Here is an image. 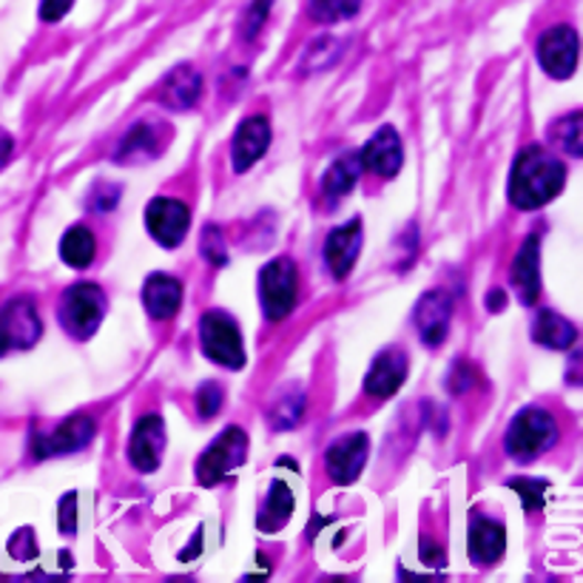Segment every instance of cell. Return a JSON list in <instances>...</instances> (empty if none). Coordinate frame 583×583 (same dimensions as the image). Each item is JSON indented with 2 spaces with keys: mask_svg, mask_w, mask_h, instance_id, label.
Wrapping results in <instances>:
<instances>
[{
  "mask_svg": "<svg viewBox=\"0 0 583 583\" xmlns=\"http://www.w3.org/2000/svg\"><path fill=\"white\" fill-rule=\"evenodd\" d=\"M154 148H157V134L148 123H137L132 132L126 134V139L119 143L117 148V163H137V159L154 157Z\"/></svg>",
  "mask_w": 583,
  "mask_h": 583,
  "instance_id": "obj_26",
  "label": "cell"
},
{
  "mask_svg": "<svg viewBox=\"0 0 583 583\" xmlns=\"http://www.w3.org/2000/svg\"><path fill=\"white\" fill-rule=\"evenodd\" d=\"M146 228L163 248H177L191 228V211L179 199H152L146 208Z\"/></svg>",
  "mask_w": 583,
  "mask_h": 583,
  "instance_id": "obj_7",
  "label": "cell"
},
{
  "mask_svg": "<svg viewBox=\"0 0 583 583\" xmlns=\"http://www.w3.org/2000/svg\"><path fill=\"white\" fill-rule=\"evenodd\" d=\"M558 441V425L555 416L546 413L544 407H527L512 418V425L507 427L504 447L512 458L530 461V458L544 456Z\"/></svg>",
  "mask_w": 583,
  "mask_h": 583,
  "instance_id": "obj_2",
  "label": "cell"
},
{
  "mask_svg": "<svg viewBox=\"0 0 583 583\" xmlns=\"http://www.w3.org/2000/svg\"><path fill=\"white\" fill-rule=\"evenodd\" d=\"M470 558L478 566L498 564L507 552V532L498 521L490 518H476L470 527V541H467Z\"/></svg>",
  "mask_w": 583,
  "mask_h": 583,
  "instance_id": "obj_20",
  "label": "cell"
},
{
  "mask_svg": "<svg viewBox=\"0 0 583 583\" xmlns=\"http://www.w3.org/2000/svg\"><path fill=\"white\" fill-rule=\"evenodd\" d=\"M199 251H202V257H206L214 268L228 266L226 239H222V231H219L217 226L202 228V242H199Z\"/></svg>",
  "mask_w": 583,
  "mask_h": 583,
  "instance_id": "obj_30",
  "label": "cell"
},
{
  "mask_svg": "<svg viewBox=\"0 0 583 583\" xmlns=\"http://www.w3.org/2000/svg\"><path fill=\"white\" fill-rule=\"evenodd\" d=\"M566 186V166L546 148L530 146L516 157L510 174V202L521 211H535Z\"/></svg>",
  "mask_w": 583,
  "mask_h": 583,
  "instance_id": "obj_1",
  "label": "cell"
},
{
  "mask_svg": "<svg viewBox=\"0 0 583 583\" xmlns=\"http://www.w3.org/2000/svg\"><path fill=\"white\" fill-rule=\"evenodd\" d=\"M302 413H305V393L296 391L293 396L277 398V405H273V410H271V425L277 427V430L296 427Z\"/></svg>",
  "mask_w": 583,
  "mask_h": 583,
  "instance_id": "obj_27",
  "label": "cell"
},
{
  "mask_svg": "<svg viewBox=\"0 0 583 583\" xmlns=\"http://www.w3.org/2000/svg\"><path fill=\"white\" fill-rule=\"evenodd\" d=\"M358 251H362V219H351L345 226L331 231L325 242V262L327 271L336 279H345L356 266Z\"/></svg>",
  "mask_w": 583,
  "mask_h": 583,
  "instance_id": "obj_14",
  "label": "cell"
},
{
  "mask_svg": "<svg viewBox=\"0 0 583 583\" xmlns=\"http://www.w3.org/2000/svg\"><path fill=\"white\" fill-rule=\"evenodd\" d=\"M299 296V273L288 257H279L268 262L259 273V299H262V311L271 322H282L288 313L296 308Z\"/></svg>",
  "mask_w": 583,
  "mask_h": 583,
  "instance_id": "obj_4",
  "label": "cell"
},
{
  "mask_svg": "<svg viewBox=\"0 0 583 583\" xmlns=\"http://www.w3.org/2000/svg\"><path fill=\"white\" fill-rule=\"evenodd\" d=\"M268 146H271V126L266 117H248L233 134L231 159L233 171H248L259 157H266Z\"/></svg>",
  "mask_w": 583,
  "mask_h": 583,
  "instance_id": "obj_17",
  "label": "cell"
},
{
  "mask_svg": "<svg viewBox=\"0 0 583 583\" xmlns=\"http://www.w3.org/2000/svg\"><path fill=\"white\" fill-rule=\"evenodd\" d=\"M143 305H146L148 316L159 319V322L177 316L179 305H183L179 279L168 277V273H152L143 285Z\"/></svg>",
  "mask_w": 583,
  "mask_h": 583,
  "instance_id": "obj_19",
  "label": "cell"
},
{
  "mask_svg": "<svg viewBox=\"0 0 583 583\" xmlns=\"http://www.w3.org/2000/svg\"><path fill=\"white\" fill-rule=\"evenodd\" d=\"M94 253H97V242H94V233L86 226H74L63 233L60 239V257L69 268H89L94 262Z\"/></svg>",
  "mask_w": 583,
  "mask_h": 583,
  "instance_id": "obj_24",
  "label": "cell"
},
{
  "mask_svg": "<svg viewBox=\"0 0 583 583\" xmlns=\"http://www.w3.org/2000/svg\"><path fill=\"white\" fill-rule=\"evenodd\" d=\"M510 277L521 302L524 305H535L538 296H541V239L535 233L527 237V242L518 251Z\"/></svg>",
  "mask_w": 583,
  "mask_h": 583,
  "instance_id": "obj_18",
  "label": "cell"
},
{
  "mask_svg": "<svg viewBox=\"0 0 583 583\" xmlns=\"http://www.w3.org/2000/svg\"><path fill=\"white\" fill-rule=\"evenodd\" d=\"M358 159H362V168L367 171L378 174V177H396V171L405 163V152H402V137L393 126L378 128L367 146L358 152Z\"/></svg>",
  "mask_w": 583,
  "mask_h": 583,
  "instance_id": "obj_13",
  "label": "cell"
},
{
  "mask_svg": "<svg viewBox=\"0 0 583 583\" xmlns=\"http://www.w3.org/2000/svg\"><path fill=\"white\" fill-rule=\"evenodd\" d=\"M219 407H222V387L214 385V382H206L197 391V413L202 418H211L217 416Z\"/></svg>",
  "mask_w": 583,
  "mask_h": 583,
  "instance_id": "obj_32",
  "label": "cell"
},
{
  "mask_svg": "<svg viewBox=\"0 0 583 583\" xmlns=\"http://www.w3.org/2000/svg\"><path fill=\"white\" fill-rule=\"evenodd\" d=\"M72 7L74 0H43V3H40V18L46 20V23H54V20L66 18V12Z\"/></svg>",
  "mask_w": 583,
  "mask_h": 583,
  "instance_id": "obj_36",
  "label": "cell"
},
{
  "mask_svg": "<svg viewBox=\"0 0 583 583\" xmlns=\"http://www.w3.org/2000/svg\"><path fill=\"white\" fill-rule=\"evenodd\" d=\"M507 308V293L504 291H490L487 293V311L501 313Z\"/></svg>",
  "mask_w": 583,
  "mask_h": 583,
  "instance_id": "obj_38",
  "label": "cell"
},
{
  "mask_svg": "<svg viewBox=\"0 0 583 583\" xmlns=\"http://www.w3.org/2000/svg\"><path fill=\"white\" fill-rule=\"evenodd\" d=\"M450 387L456 393L467 391V387H472V371L467 365H456V373H452L450 378Z\"/></svg>",
  "mask_w": 583,
  "mask_h": 583,
  "instance_id": "obj_37",
  "label": "cell"
},
{
  "mask_svg": "<svg viewBox=\"0 0 583 583\" xmlns=\"http://www.w3.org/2000/svg\"><path fill=\"white\" fill-rule=\"evenodd\" d=\"M291 516H293L291 487H288L285 481H273L266 510H262V516L257 518V527L262 532H279L288 524V521H291Z\"/></svg>",
  "mask_w": 583,
  "mask_h": 583,
  "instance_id": "obj_23",
  "label": "cell"
},
{
  "mask_svg": "<svg viewBox=\"0 0 583 583\" xmlns=\"http://www.w3.org/2000/svg\"><path fill=\"white\" fill-rule=\"evenodd\" d=\"M12 148H14L12 137H9L7 132H0V168L9 163V157H12Z\"/></svg>",
  "mask_w": 583,
  "mask_h": 583,
  "instance_id": "obj_39",
  "label": "cell"
},
{
  "mask_svg": "<svg viewBox=\"0 0 583 583\" xmlns=\"http://www.w3.org/2000/svg\"><path fill=\"white\" fill-rule=\"evenodd\" d=\"M248 456V436L239 427H228L219 438H214V445L202 452L197 465V478L202 487L219 485L222 478L231 476L233 470L246 465Z\"/></svg>",
  "mask_w": 583,
  "mask_h": 583,
  "instance_id": "obj_6",
  "label": "cell"
},
{
  "mask_svg": "<svg viewBox=\"0 0 583 583\" xmlns=\"http://www.w3.org/2000/svg\"><path fill=\"white\" fill-rule=\"evenodd\" d=\"M546 481H538V478H512L510 490H516L524 501V510H541L544 507V496H546Z\"/></svg>",
  "mask_w": 583,
  "mask_h": 583,
  "instance_id": "obj_31",
  "label": "cell"
},
{
  "mask_svg": "<svg viewBox=\"0 0 583 583\" xmlns=\"http://www.w3.org/2000/svg\"><path fill=\"white\" fill-rule=\"evenodd\" d=\"M450 316H452V302L441 291H430L418 299L416 305V327L421 342L430 347L441 345L450 331Z\"/></svg>",
  "mask_w": 583,
  "mask_h": 583,
  "instance_id": "obj_15",
  "label": "cell"
},
{
  "mask_svg": "<svg viewBox=\"0 0 583 583\" xmlns=\"http://www.w3.org/2000/svg\"><path fill=\"white\" fill-rule=\"evenodd\" d=\"M0 333H3L7 347H14V351H29V347L38 345L43 325H40L38 308H34L32 299H12L0 311Z\"/></svg>",
  "mask_w": 583,
  "mask_h": 583,
  "instance_id": "obj_10",
  "label": "cell"
},
{
  "mask_svg": "<svg viewBox=\"0 0 583 583\" xmlns=\"http://www.w3.org/2000/svg\"><path fill=\"white\" fill-rule=\"evenodd\" d=\"M166 450V425L159 416H143L128 441V456L139 472H154Z\"/></svg>",
  "mask_w": 583,
  "mask_h": 583,
  "instance_id": "obj_12",
  "label": "cell"
},
{
  "mask_svg": "<svg viewBox=\"0 0 583 583\" xmlns=\"http://www.w3.org/2000/svg\"><path fill=\"white\" fill-rule=\"evenodd\" d=\"M407 378V356L405 351L391 347V351L378 353L376 362L371 365L365 376V391L373 398H391L396 391L405 385Z\"/></svg>",
  "mask_w": 583,
  "mask_h": 583,
  "instance_id": "obj_16",
  "label": "cell"
},
{
  "mask_svg": "<svg viewBox=\"0 0 583 583\" xmlns=\"http://www.w3.org/2000/svg\"><path fill=\"white\" fill-rule=\"evenodd\" d=\"M362 177V159L358 154H345V157H339L331 168L322 177V191L327 197H345V194L353 191V186Z\"/></svg>",
  "mask_w": 583,
  "mask_h": 583,
  "instance_id": "obj_25",
  "label": "cell"
},
{
  "mask_svg": "<svg viewBox=\"0 0 583 583\" xmlns=\"http://www.w3.org/2000/svg\"><path fill=\"white\" fill-rule=\"evenodd\" d=\"M362 0H311V14L319 23H339L358 12Z\"/></svg>",
  "mask_w": 583,
  "mask_h": 583,
  "instance_id": "obj_28",
  "label": "cell"
},
{
  "mask_svg": "<svg viewBox=\"0 0 583 583\" xmlns=\"http://www.w3.org/2000/svg\"><path fill=\"white\" fill-rule=\"evenodd\" d=\"M273 0H253V7L248 9L246 14V34L248 38H257V32L262 29V23L268 20V12H271Z\"/></svg>",
  "mask_w": 583,
  "mask_h": 583,
  "instance_id": "obj_35",
  "label": "cell"
},
{
  "mask_svg": "<svg viewBox=\"0 0 583 583\" xmlns=\"http://www.w3.org/2000/svg\"><path fill=\"white\" fill-rule=\"evenodd\" d=\"M367 452H371V438L365 433H347V436L336 438L325 452V467L333 485H353L362 476Z\"/></svg>",
  "mask_w": 583,
  "mask_h": 583,
  "instance_id": "obj_8",
  "label": "cell"
},
{
  "mask_svg": "<svg viewBox=\"0 0 583 583\" xmlns=\"http://www.w3.org/2000/svg\"><path fill=\"white\" fill-rule=\"evenodd\" d=\"M9 552H12L18 561H32L38 555V544H34V535L29 530H20L18 535L9 541Z\"/></svg>",
  "mask_w": 583,
  "mask_h": 583,
  "instance_id": "obj_34",
  "label": "cell"
},
{
  "mask_svg": "<svg viewBox=\"0 0 583 583\" xmlns=\"http://www.w3.org/2000/svg\"><path fill=\"white\" fill-rule=\"evenodd\" d=\"M199 339H202V351H206V356L211 358V362L228 367V371L246 367L242 333H239V325L228 313H206V316H202V325H199Z\"/></svg>",
  "mask_w": 583,
  "mask_h": 583,
  "instance_id": "obj_5",
  "label": "cell"
},
{
  "mask_svg": "<svg viewBox=\"0 0 583 583\" xmlns=\"http://www.w3.org/2000/svg\"><path fill=\"white\" fill-rule=\"evenodd\" d=\"M581 123H583V114L572 112L570 117H564L561 123H555V128H552V139H555L561 148H566L572 157H581L583 154V143H581V128L583 126Z\"/></svg>",
  "mask_w": 583,
  "mask_h": 583,
  "instance_id": "obj_29",
  "label": "cell"
},
{
  "mask_svg": "<svg viewBox=\"0 0 583 583\" xmlns=\"http://www.w3.org/2000/svg\"><path fill=\"white\" fill-rule=\"evenodd\" d=\"M421 561H427V564H441V550L421 541Z\"/></svg>",
  "mask_w": 583,
  "mask_h": 583,
  "instance_id": "obj_40",
  "label": "cell"
},
{
  "mask_svg": "<svg viewBox=\"0 0 583 583\" xmlns=\"http://www.w3.org/2000/svg\"><path fill=\"white\" fill-rule=\"evenodd\" d=\"M532 339L538 345L552 347V351H566V347L575 345L577 331L570 319L558 316L555 311H541L532 325Z\"/></svg>",
  "mask_w": 583,
  "mask_h": 583,
  "instance_id": "obj_22",
  "label": "cell"
},
{
  "mask_svg": "<svg viewBox=\"0 0 583 583\" xmlns=\"http://www.w3.org/2000/svg\"><path fill=\"white\" fill-rule=\"evenodd\" d=\"M58 527L63 535H74V532H77V492L74 490L60 498Z\"/></svg>",
  "mask_w": 583,
  "mask_h": 583,
  "instance_id": "obj_33",
  "label": "cell"
},
{
  "mask_svg": "<svg viewBox=\"0 0 583 583\" xmlns=\"http://www.w3.org/2000/svg\"><path fill=\"white\" fill-rule=\"evenodd\" d=\"M106 316V293L94 282L72 285L60 305V322L74 339H92Z\"/></svg>",
  "mask_w": 583,
  "mask_h": 583,
  "instance_id": "obj_3",
  "label": "cell"
},
{
  "mask_svg": "<svg viewBox=\"0 0 583 583\" xmlns=\"http://www.w3.org/2000/svg\"><path fill=\"white\" fill-rule=\"evenodd\" d=\"M199 94H202V77L191 66L174 69L159 89V97L168 108H191Z\"/></svg>",
  "mask_w": 583,
  "mask_h": 583,
  "instance_id": "obj_21",
  "label": "cell"
},
{
  "mask_svg": "<svg viewBox=\"0 0 583 583\" xmlns=\"http://www.w3.org/2000/svg\"><path fill=\"white\" fill-rule=\"evenodd\" d=\"M7 351V342H3V333H0V353Z\"/></svg>",
  "mask_w": 583,
  "mask_h": 583,
  "instance_id": "obj_41",
  "label": "cell"
},
{
  "mask_svg": "<svg viewBox=\"0 0 583 583\" xmlns=\"http://www.w3.org/2000/svg\"><path fill=\"white\" fill-rule=\"evenodd\" d=\"M94 438V421L89 416H72L49 436H34L32 438V452L38 458L49 456H69L77 452L89 445Z\"/></svg>",
  "mask_w": 583,
  "mask_h": 583,
  "instance_id": "obj_11",
  "label": "cell"
},
{
  "mask_svg": "<svg viewBox=\"0 0 583 583\" xmlns=\"http://www.w3.org/2000/svg\"><path fill=\"white\" fill-rule=\"evenodd\" d=\"M538 63L550 77L570 80L577 66V34L572 27H555L538 40Z\"/></svg>",
  "mask_w": 583,
  "mask_h": 583,
  "instance_id": "obj_9",
  "label": "cell"
}]
</instances>
